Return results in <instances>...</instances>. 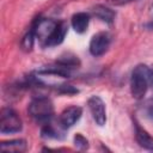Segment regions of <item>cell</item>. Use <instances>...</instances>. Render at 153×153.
I'll use <instances>...</instances> for the list:
<instances>
[{"instance_id":"8fae6325","label":"cell","mask_w":153,"mask_h":153,"mask_svg":"<svg viewBox=\"0 0 153 153\" xmlns=\"http://www.w3.org/2000/svg\"><path fill=\"white\" fill-rule=\"evenodd\" d=\"M135 137H136L137 143L141 147H143L148 151H153V137L145 129L139 127L137 124H136V128H135Z\"/></svg>"},{"instance_id":"ac0fdd59","label":"cell","mask_w":153,"mask_h":153,"mask_svg":"<svg viewBox=\"0 0 153 153\" xmlns=\"http://www.w3.org/2000/svg\"><path fill=\"white\" fill-rule=\"evenodd\" d=\"M151 82L153 84V69H151Z\"/></svg>"},{"instance_id":"4fadbf2b","label":"cell","mask_w":153,"mask_h":153,"mask_svg":"<svg viewBox=\"0 0 153 153\" xmlns=\"http://www.w3.org/2000/svg\"><path fill=\"white\" fill-rule=\"evenodd\" d=\"M35 38H36V33H35V30L31 27V30H29L24 37L22 38V42H20V47L24 51H30L33 47V43H35Z\"/></svg>"},{"instance_id":"5b68a950","label":"cell","mask_w":153,"mask_h":153,"mask_svg":"<svg viewBox=\"0 0 153 153\" xmlns=\"http://www.w3.org/2000/svg\"><path fill=\"white\" fill-rule=\"evenodd\" d=\"M87 105L94 122L100 127L104 126L106 122V109L103 99L98 96H91L87 100Z\"/></svg>"},{"instance_id":"9a60e30c","label":"cell","mask_w":153,"mask_h":153,"mask_svg":"<svg viewBox=\"0 0 153 153\" xmlns=\"http://www.w3.org/2000/svg\"><path fill=\"white\" fill-rule=\"evenodd\" d=\"M74 143H75V146H76L78 148H80V149H86V148L88 147V141H87L81 134H76V135L74 136Z\"/></svg>"},{"instance_id":"ba28073f","label":"cell","mask_w":153,"mask_h":153,"mask_svg":"<svg viewBox=\"0 0 153 153\" xmlns=\"http://www.w3.org/2000/svg\"><path fill=\"white\" fill-rule=\"evenodd\" d=\"M67 30H68V25L66 22H57V25L54 32L51 33L50 38L45 43V47H54V45H59L60 43H62L66 37Z\"/></svg>"},{"instance_id":"52a82bcc","label":"cell","mask_w":153,"mask_h":153,"mask_svg":"<svg viewBox=\"0 0 153 153\" xmlns=\"http://www.w3.org/2000/svg\"><path fill=\"white\" fill-rule=\"evenodd\" d=\"M81 114H82V110L80 106H76V105H72V106H68L66 108L61 115H60V126L65 129L67 128H71L73 127L81 117Z\"/></svg>"},{"instance_id":"30bf717a","label":"cell","mask_w":153,"mask_h":153,"mask_svg":"<svg viewBox=\"0 0 153 153\" xmlns=\"http://www.w3.org/2000/svg\"><path fill=\"white\" fill-rule=\"evenodd\" d=\"M92 13L94 17H97L98 19H100L102 22H105L108 24H111L116 17L115 11H112L111 8H109L104 5H96L92 8Z\"/></svg>"},{"instance_id":"277c9868","label":"cell","mask_w":153,"mask_h":153,"mask_svg":"<svg viewBox=\"0 0 153 153\" xmlns=\"http://www.w3.org/2000/svg\"><path fill=\"white\" fill-rule=\"evenodd\" d=\"M56 25H57V22H55L53 19H47V18L37 19V22L35 23L32 29L35 30L36 38H38V41L41 42L42 45L45 47V43L50 38V36L54 32Z\"/></svg>"},{"instance_id":"5bb4252c","label":"cell","mask_w":153,"mask_h":153,"mask_svg":"<svg viewBox=\"0 0 153 153\" xmlns=\"http://www.w3.org/2000/svg\"><path fill=\"white\" fill-rule=\"evenodd\" d=\"M41 133H42V136H43V137H47V139H57V137H59L56 130H55V129L53 128V126L49 124V123H45V124H44V127L42 128Z\"/></svg>"},{"instance_id":"6da1fadb","label":"cell","mask_w":153,"mask_h":153,"mask_svg":"<svg viewBox=\"0 0 153 153\" xmlns=\"http://www.w3.org/2000/svg\"><path fill=\"white\" fill-rule=\"evenodd\" d=\"M151 84V69L146 65H137L130 78V92L134 98L141 99Z\"/></svg>"},{"instance_id":"8992f818","label":"cell","mask_w":153,"mask_h":153,"mask_svg":"<svg viewBox=\"0 0 153 153\" xmlns=\"http://www.w3.org/2000/svg\"><path fill=\"white\" fill-rule=\"evenodd\" d=\"M111 37L108 32H98L90 41V53L93 56H102L110 47Z\"/></svg>"},{"instance_id":"7a4b0ae2","label":"cell","mask_w":153,"mask_h":153,"mask_svg":"<svg viewBox=\"0 0 153 153\" xmlns=\"http://www.w3.org/2000/svg\"><path fill=\"white\" fill-rule=\"evenodd\" d=\"M29 114L36 121L47 122L51 118L54 114V106L49 98L47 97H37L31 100L29 104Z\"/></svg>"},{"instance_id":"7c38bea8","label":"cell","mask_w":153,"mask_h":153,"mask_svg":"<svg viewBox=\"0 0 153 153\" xmlns=\"http://www.w3.org/2000/svg\"><path fill=\"white\" fill-rule=\"evenodd\" d=\"M0 147L6 152H24L27 145L24 139H14L10 141H2L0 143Z\"/></svg>"},{"instance_id":"3957f363","label":"cell","mask_w":153,"mask_h":153,"mask_svg":"<svg viewBox=\"0 0 153 153\" xmlns=\"http://www.w3.org/2000/svg\"><path fill=\"white\" fill-rule=\"evenodd\" d=\"M23 128L22 120L19 115L11 108H5L1 110L0 115V131L2 134H14L19 133Z\"/></svg>"},{"instance_id":"e0dca14e","label":"cell","mask_w":153,"mask_h":153,"mask_svg":"<svg viewBox=\"0 0 153 153\" xmlns=\"http://www.w3.org/2000/svg\"><path fill=\"white\" fill-rule=\"evenodd\" d=\"M109 4L115 5V6H122V5H127L129 2H133L135 0H106Z\"/></svg>"},{"instance_id":"9c48e42d","label":"cell","mask_w":153,"mask_h":153,"mask_svg":"<svg viewBox=\"0 0 153 153\" xmlns=\"http://www.w3.org/2000/svg\"><path fill=\"white\" fill-rule=\"evenodd\" d=\"M88 23H90V16L85 12H78L73 14L71 20L72 27L78 33H84L88 27Z\"/></svg>"},{"instance_id":"2e32d148","label":"cell","mask_w":153,"mask_h":153,"mask_svg":"<svg viewBox=\"0 0 153 153\" xmlns=\"http://www.w3.org/2000/svg\"><path fill=\"white\" fill-rule=\"evenodd\" d=\"M60 92H62V93H67V94H72V93H76L78 90L73 88L71 85H62Z\"/></svg>"}]
</instances>
